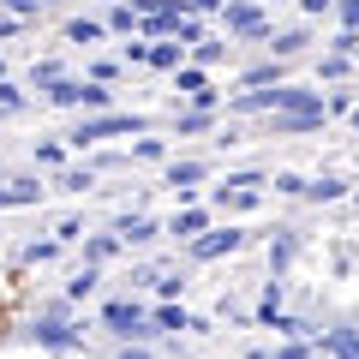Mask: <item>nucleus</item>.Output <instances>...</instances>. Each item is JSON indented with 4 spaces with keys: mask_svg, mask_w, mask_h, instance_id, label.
Masks as SVG:
<instances>
[{
    "mask_svg": "<svg viewBox=\"0 0 359 359\" xmlns=\"http://www.w3.org/2000/svg\"><path fill=\"white\" fill-rule=\"evenodd\" d=\"M150 126V120L144 114H90V120H78V132H66V144H72V150H84V144H102V138H120V132H132V138H138V132Z\"/></svg>",
    "mask_w": 359,
    "mask_h": 359,
    "instance_id": "1",
    "label": "nucleus"
},
{
    "mask_svg": "<svg viewBox=\"0 0 359 359\" xmlns=\"http://www.w3.org/2000/svg\"><path fill=\"white\" fill-rule=\"evenodd\" d=\"M48 102H54V108H90V114H102L114 96H108L102 78H90V84H84V78H60V84L48 90Z\"/></svg>",
    "mask_w": 359,
    "mask_h": 359,
    "instance_id": "2",
    "label": "nucleus"
},
{
    "mask_svg": "<svg viewBox=\"0 0 359 359\" xmlns=\"http://www.w3.org/2000/svg\"><path fill=\"white\" fill-rule=\"evenodd\" d=\"M102 323L120 335V341H150V335H156L150 311H144V306H132V299H114V306H102Z\"/></svg>",
    "mask_w": 359,
    "mask_h": 359,
    "instance_id": "3",
    "label": "nucleus"
},
{
    "mask_svg": "<svg viewBox=\"0 0 359 359\" xmlns=\"http://www.w3.org/2000/svg\"><path fill=\"white\" fill-rule=\"evenodd\" d=\"M240 245H245L240 228H204V233L192 240V257H198V264H210V257H233Z\"/></svg>",
    "mask_w": 359,
    "mask_h": 359,
    "instance_id": "4",
    "label": "nucleus"
},
{
    "mask_svg": "<svg viewBox=\"0 0 359 359\" xmlns=\"http://www.w3.org/2000/svg\"><path fill=\"white\" fill-rule=\"evenodd\" d=\"M222 25H228L233 36H264V13H257V6H245V0L222 6Z\"/></svg>",
    "mask_w": 359,
    "mask_h": 359,
    "instance_id": "5",
    "label": "nucleus"
},
{
    "mask_svg": "<svg viewBox=\"0 0 359 359\" xmlns=\"http://www.w3.org/2000/svg\"><path fill=\"white\" fill-rule=\"evenodd\" d=\"M174 84H180V96H192V102H216V90H210V78H204V66H174Z\"/></svg>",
    "mask_w": 359,
    "mask_h": 359,
    "instance_id": "6",
    "label": "nucleus"
},
{
    "mask_svg": "<svg viewBox=\"0 0 359 359\" xmlns=\"http://www.w3.org/2000/svg\"><path fill=\"white\" fill-rule=\"evenodd\" d=\"M198 180H210V162H174V168H168V186H174L180 198H192Z\"/></svg>",
    "mask_w": 359,
    "mask_h": 359,
    "instance_id": "7",
    "label": "nucleus"
},
{
    "mask_svg": "<svg viewBox=\"0 0 359 359\" xmlns=\"http://www.w3.org/2000/svg\"><path fill=\"white\" fill-rule=\"evenodd\" d=\"M311 126H323V108H294V114L276 120V138H294V132H311Z\"/></svg>",
    "mask_w": 359,
    "mask_h": 359,
    "instance_id": "8",
    "label": "nucleus"
},
{
    "mask_svg": "<svg viewBox=\"0 0 359 359\" xmlns=\"http://www.w3.org/2000/svg\"><path fill=\"white\" fill-rule=\"evenodd\" d=\"M204 228H210V210H180V216L168 222V233H180V240H198Z\"/></svg>",
    "mask_w": 359,
    "mask_h": 359,
    "instance_id": "9",
    "label": "nucleus"
},
{
    "mask_svg": "<svg viewBox=\"0 0 359 359\" xmlns=\"http://www.w3.org/2000/svg\"><path fill=\"white\" fill-rule=\"evenodd\" d=\"M120 245H126L120 233H90V240H84V264H108Z\"/></svg>",
    "mask_w": 359,
    "mask_h": 359,
    "instance_id": "10",
    "label": "nucleus"
},
{
    "mask_svg": "<svg viewBox=\"0 0 359 359\" xmlns=\"http://www.w3.org/2000/svg\"><path fill=\"white\" fill-rule=\"evenodd\" d=\"M120 240H126V245H150L156 240V222L150 216H120Z\"/></svg>",
    "mask_w": 359,
    "mask_h": 359,
    "instance_id": "11",
    "label": "nucleus"
},
{
    "mask_svg": "<svg viewBox=\"0 0 359 359\" xmlns=\"http://www.w3.org/2000/svg\"><path fill=\"white\" fill-rule=\"evenodd\" d=\"M180 60H186V42H180V36H168V42H156V48H150V66H162V72H174Z\"/></svg>",
    "mask_w": 359,
    "mask_h": 359,
    "instance_id": "12",
    "label": "nucleus"
},
{
    "mask_svg": "<svg viewBox=\"0 0 359 359\" xmlns=\"http://www.w3.org/2000/svg\"><path fill=\"white\" fill-rule=\"evenodd\" d=\"M174 126L192 138V132H210V126H216V114H210V102H204V108H186V114H174Z\"/></svg>",
    "mask_w": 359,
    "mask_h": 359,
    "instance_id": "13",
    "label": "nucleus"
},
{
    "mask_svg": "<svg viewBox=\"0 0 359 359\" xmlns=\"http://www.w3.org/2000/svg\"><path fill=\"white\" fill-rule=\"evenodd\" d=\"M102 36H108V25H96V18H72V25H66V42H84V48L102 42Z\"/></svg>",
    "mask_w": 359,
    "mask_h": 359,
    "instance_id": "14",
    "label": "nucleus"
},
{
    "mask_svg": "<svg viewBox=\"0 0 359 359\" xmlns=\"http://www.w3.org/2000/svg\"><path fill=\"white\" fill-rule=\"evenodd\" d=\"M306 198H318V204H335V198H347V180H306Z\"/></svg>",
    "mask_w": 359,
    "mask_h": 359,
    "instance_id": "15",
    "label": "nucleus"
},
{
    "mask_svg": "<svg viewBox=\"0 0 359 359\" xmlns=\"http://www.w3.org/2000/svg\"><path fill=\"white\" fill-rule=\"evenodd\" d=\"M150 323H156V330H192L186 306H156V311H150Z\"/></svg>",
    "mask_w": 359,
    "mask_h": 359,
    "instance_id": "16",
    "label": "nucleus"
},
{
    "mask_svg": "<svg viewBox=\"0 0 359 359\" xmlns=\"http://www.w3.org/2000/svg\"><path fill=\"white\" fill-rule=\"evenodd\" d=\"M138 25H144V13H138V6H126V0H120V6H114V18H108V30H120V36H132Z\"/></svg>",
    "mask_w": 359,
    "mask_h": 359,
    "instance_id": "17",
    "label": "nucleus"
},
{
    "mask_svg": "<svg viewBox=\"0 0 359 359\" xmlns=\"http://www.w3.org/2000/svg\"><path fill=\"white\" fill-rule=\"evenodd\" d=\"M54 186H60V192H90V186H96V174H90V168H66Z\"/></svg>",
    "mask_w": 359,
    "mask_h": 359,
    "instance_id": "18",
    "label": "nucleus"
},
{
    "mask_svg": "<svg viewBox=\"0 0 359 359\" xmlns=\"http://www.w3.org/2000/svg\"><path fill=\"white\" fill-rule=\"evenodd\" d=\"M306 30H282V36H269V48H276V54H282V60H287V54H299V48H306Z\"/></svg>",
    "mask_w": 359,
    "mask_h": 359,
    "instance_id": "19",
    "label": "nucleus"
},
{
    "mask_svg": "<svg viewBox=\"0 0 359 359\" xmlns=\"http://www.w3.org/2000/svg\"><path fill=\"white\" fill-rule=\"evenodd\" d=\"M36 341L42 347H78V335H66L60 323H36Z\"/></svg>",
    "mask_w": 359,
    "mask_h": 359,
    "instance_id": "20",
    "label": "nucleus"
},
{
    "mask_svg": "<svg viewBox=\"0 0 359 359\" xmlns=\"http://www.w3.org/2000/svg\"><path fill=\"white\" fill-rule=\"evenodd\" d=\"M240 84H245V90H257V84H282V66H276V60H269V66H252Z\"/></svg>",
    "mask_w": 359,
    "mask_h": 359,
    "instance_id": "21",
    "label": "nucleus"
},
{
    "mask_svg": "<svg viewBox=\"0 0 359 359\" xmlns=\"http://www.w3.org/2000/svg\"><path fill=\"white\" fill-rule=\"evenodd\" d=\"M18 108H25V90L0 78V120H6V114H18Z\"/></svg>",
    "mask_w": 359,
    "mask_h": 359,
    "instance_id": "22",
    "label": "nucleus"
},
{
    "mask_svg": "<svg viewBox=\"0 0 359 359\" xmlns=\"http://www.w3.org/2000/svg\"><path fill=\"white\" fill-rule=\"evenodd\" d=\"M60 78H66L60 66H54V60H42L36 72H30V84H36V90H54V84H60Z\"/></svg>",
    "mask_w": 359,
    "mask_h": 359,
    "instance_id": "23",
    "label": "nucleus"
},
{
    "mask_svg": "<svg viewBox=\"0 0 359 359\" xmlns=\"http://www.w3.org/2000/svg\"><path fill=\"white\" fill-rule=\"evenodd\" d=\"M90 287H96V264H84V269H78V276H72V287H66V294H72V299H84Z\"/></svg>",
    "mask_w": 359,
    "mask_h": 359,
    "instance_id": "24",
    "label": "nucleus"
},
{
    "mask_svg": "<svg viewBox=\"0 0 359 359\" xmlns=\"http://www.w3.org/2000/svg\"><path fill=\"white\" fill-rule=\"evenodd\" d=\"M60 245H66V240H60V233H54V240H36V245H30V252H25V257H30V264H48V257L60 252Z\"/></svg>",
    "mask_w": 359,
    "mask_h": 359,
    "instance_id": "25",
    "label": "nucleus"
},
{
    "mask_svg": "<svg viewBox=\"0 0 359 359\" xmlns=\"http://www.w3.org/2000/svg\"><path fill=\"white\" fill-rule=\"evenodd\" d=\"M192 60H198V66H216V60H222V42H210V36L192 42Z\"/></svg>",
    "mask_w": 359,
    "mask_h": 359,
    "instance_id": "26",
    "label": "nucleus"
},
{
    "mask_svg": "<svg viewBox=\"0 0 359 359\" xmlns=\"http://www.w3.org/2000/svg\"><path fill=\"white\" fill-rule=\"evenodd\" d=\"M132 156H138V162H162V138H138Z\"/></svg>",
    "mask_w": 359,
    "mask_h": 359,
    "instance_id": "27",
    "label": "nucleus"
},
{
    "mask_svg": "<svg viewBox=\"0 0 359 359\" xmlns=\"http://www.w3.org/2000/svg\"><path fill=\"white\" fill-rule=\"evenodd\" d=\"M330 353H341V359H359V335H330Z\"/></svg>",
    "mask_w": 359,
    "mask_h": 359,
    "instance_id": "28",
    "label": "nucleus"
},
{
    "mask_svg": "<svg viewBox=\"0 0 359 359\" xmlns=\"http://www.w3.org/2000/svg\"><path fill=\"white\" fill-rule=\"evenodd\" d=\"M6 6H13V18H36L48 0H6Z\"/></svg>",
    "mask_w": 359,
    "mask_h": 359,
    "instance_id": "29",
    "label": "nucleus"
},
{
    "mask_svg": "<svg viewBox=\"0 0 359 359\" xmlns=\"http://www.w3.org/2000/svg\"><path fill=\"white\" fill-rule=\"evenodd\" d=\"M287 257H294V240H287V233H282V240H276V245H269V264H276V269H282V264H287Z\"/></svg>",
    "mask_w": 359,
    "mask_h": 359,
    "instance_id": "30",
    "label": "nucleus"
},
{
    "mask_svg": "<svg viewBox=\"0 0 359 359\" xmlns=\"http://www.w3.org/2000/svg\"><path fill=\"white\" fill-rule=\"evenodd\" d=\"M60 156H66L60 144H36V162H42V168H60Z\"/></svg>",
    "mask_w": 359,
    "mask_h": 359,
    "instance_id": "31",
    "label": "nucleus"
},
{
    "mask_svg": "<svg viewBox=\"0 0 359 359\" xmlns=\"http://www.w3.org/2000/svg\"><path fill=\"white\" fill-rule=\"evenodd\" d=\"M341 25H347V30H359V0H341Z\"/></svg>",
    "mask_w": 359,
    "mask_h": 359,
    "instance_id": "32",
    "label": "nucleus"
},
{
    "mask_svg": "<svg viewBox=\"0 0 359 359\" xmlns=\"http://www.w3.org/2000/svg\"><path fill=\"white\" fill-rule=\"evenodd\" d=\"M299 6H306L311 18H323V13H330V6H335V0H299Z\"/></svg>",
    "mask_w": 359,
    "mask_h": 359,
    "instance_id": "33",
    "label": "nucleus"
},
{
    "mask_svg": "<svg viewBox=\"0 0 359 359\" xmlns=\"http://www.w3.org/2000/svg\"><path fill=\"white\" fill-rule=\"evenodd\" d=\"M120 359H150V353H144V347H132V341H126V353H120Z\"/></svg>",
    "mask_w": 359,
    "mask_h": 359,
    "instance_id": "34",
    "label": "nucleus"
},
{
    "mask_svg": "<svg viewBox=\"0 0 359 359\" xmlns=\"http://www.w3.org/2000/svg\"><path fill=\"white\" fill-rule=\"evenodd\" d=\"M353 126H359V102H353Z\"/></svg>",
    "mask_w": 359,
    "mask_h": 359,
    "instance_id": "35",
    "label": "nucleus"
},
{
    "mask_svg": "<svg viewBox=\"0 0 359 359\" xmlns=\"http://www.w3.org/2000/svg\"><path fill=\"white\" fill-rule=\"evenodd\" d=\"M0 78H6V60H0Z\"/></svg>",
    "mask_w": 359,
    "mask_h": 359,
    "instance_id": "36",
    "label": "nucleus"
},
{
    "mask_svg": "<svg viewBox=\"0 0 359 359\" xmlns=\"http://www.w3.org/2000/svg\"><path fill=\"white\" fill-rule=\"evenodd\" d=\"M108 6H120V0H108Z\"/></svg>",
    "mask_w": 359,
    "mask_h": 359,
    "instance_id": "37",
    "label": "nucleus"
},
{
    "mask_svg": "<svg viewBox=\"0 0 359 359\" xmlns=\"http://www.w3.org/2000/svg\"><path fill=\"white\" fill-rule=\"evenodd\" d=\"M353 60H359V48H353Z\"/></svg>",
    "mask_w": 359,
    "mask_h": 359,
    "instance_id": "38",
    "label": "nucleus"
},
{
    "mask_svg": "<svg viewBox=\"0 0 359 359\" xmlns=\"http://www.w3.org/2000/svg\"><path fill=\"white\" fill-rule=\"evenodd\" d=\"M0 180H6V174H0Z\"/></svg>",
    "mask_w": 359,
    "mask_h": 359,
    "instance_id": "39",
    "label": "nucleus"
}]
</instances>
